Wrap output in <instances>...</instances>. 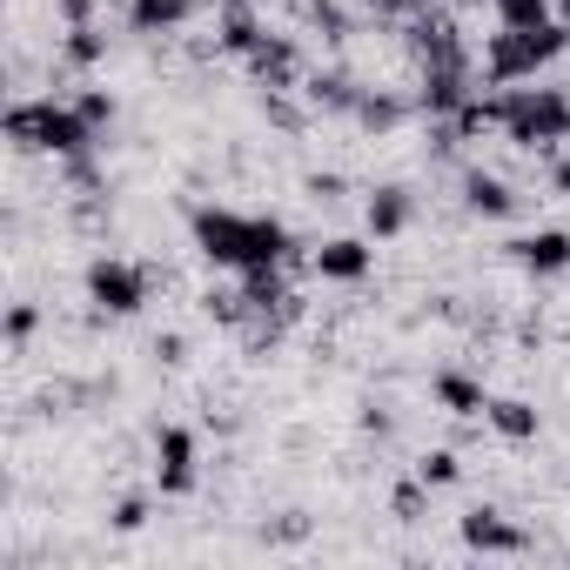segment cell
I'll return each instance as SVG.
<instances>
[{
  "instance_id": "cell-10",
  "label": "cell",
  "mask_w": 570,
  "mask_h": 570,
  "mask_svg": "<svg viewBox=\"0 0 570 570\" xmlns=\"http://www.w3.org/2000/svg\"><path fill=\"white\" fill-rule=\"evenodd\" d=\"M363 228H370L376 242H396V235H410V228H416V195H410L403 181H383V188H370V202H363Z\"/></svg>"
},
{
  "instance_id": "cell-25",
  "label": "cell",
  "mask_w": 570,
  "mask_h": 570,
  "mask_svg": "<svg viewBox=\"0 0 570 570\" xmlns=\"http://www.w3.org/2000/svg\"><path fill=\"white\" fill-rule=\"evenodd\" d=\"M35 323H41V316H35V309L21 303V309L8 316V343H28V336H35Z\"/></svg>"
},
{
  "instance_id": "cell-7",
  "label": "cell",
  "mask_w": 570,
  "mask_h": 570,
  "mask_svg": "<svg viewBox=\"0 0 570 570\" xmlns=\"http://www.w3.org/2000/svg\"><path fill=\"white\" fill-rule=\"evenodd\" d=\"M155 476H161V497H188L202 483V443H195V430L168 423L155 436Z\"/></svg>"
},
{
  "instance_id": "cell-4",
  "label": "cell",
  "mask_w": 570,
  "mask_h": 570,
  "mask_svg": "<svg viewBox=\"0 0 570 570\" xmlns=\"http://www.w3.org/2000/svg\"><path fill=\"white\" fill-rule=\"evenodd\" d=\"M8 141L28 148V155H55V161H75V155H95V121L75 108V101H55V95H35V101H14L8 108Z\"/></svg>"
},
{
  "instance_id": "cell-30",
  "label": "cell",
  "mask_w": 570,
  "mask_h": 570,
  "mask_svg": "<svg viewBox=\"0 0 570 570\" xmlns=\"http://www.w3.org/2000/svg\"><path fill=\"white\" fill-rule=\"evenodd\" d=\"M557 21H563V28H570V0H557Z\"/></svg>"
},
{
  "instance_id": "cell-14",
  "label": "cell",
  "mask_w": 570,
  "mask_h": 570,
  "mask_svg": "<svg viewBox=\"0 0 570 570\" xmlns=\"http://www.w3.org/2000/svg\"><path fill=\"white\" fill-rule=\"evenodd\" d=\"M303 95H309V108H316V115H343V121H350V115H356V101H363V81H350L343 68H323V75H309V81H303Z\"/></svg>"
},
{
  "instance_id": "cell-15",
  "label": "cell",
  "mask_w": 570,
  "mask_h": 570,
  "mask_svg": "<svg viewBox=\"0 0 570 570\" xmlns=\"http://www.w3.org/2000/svg\"><path fill=\"white\" fill-rule=\"evenodd\" d=\"M483 423H490L503 443H537V430H543V410H537V403H523V396H490Z\"/></svg>"
},
{
  "instance_id": "cell-28",
  "label": "cell",
  "mask_w": 570,
  "mask_h": 570,
  "mask_svg": "<svg viewBox=\"0 0 570 570\" xmlns=\"http://www.w3.org/2000/svg\"><path fill=\"white\" fill-rule=\"evenodd\" d=\"M336 188H343L336 175H316V181H309V195H316V202H336Z\"/></svg>"
},
{
  "instance_id": "cell-27",
  "label": "cell",
  "mask_w": 570,
  "mask_h": 570,
  "mask_svg": "<svg viewBox=\"0 0 570 570\" xmlns=\"http://www.w3.org/2000/svg\"><path fill=\"white\" fill-rule=\"evenodd\" d=\"M155 356H161V363H181V356H188V343H181V336H161V343H155Z\"/></svg>"
},
{
  "instance_id": "cell-5",
  "label": "cell",
  "mask_w": 570,
  "mask_h": 570,
  "mask_svg": "<svg viewBox=\"0 0 570 570\" xmlns=\"http://www.w3.org/2000/svg\"><path fill=\"white\" fill-rule=\"evenodd\" d=\"M81 282H88V303H95L101 316H141V309H148V268H141V262L95 255Z\"/></svg>"
},
{
  "instance_id": "cell-23",
  "label": "cell",
  "mask_w": 570,
  "mask_h": 570,
  "mask_svg": "<svg viewBox=\"0 0 570 570\" xmlns=\"http://www.w3.org/2000/svg\"><path fill=\"white\" fill-rule=\"evenodd\" d=\"M108 523H115V530H121V537H135V530H141V523H148V497H121V503H115V510H108Z\"/></svg>"
},
{
  "instance_id": "cell-9",
  "label": "cell",
  "mask_w": 570,
  "mask_h": 570,
  "mask_svg": "<svg viewBox=\"0 0 570 570\" xmlns=\"http://www.w3.org/2000/svg\"><path fill=\"white\" fill-rule=\"evenodd\" d=\"M248 75L268 88V95H296L309 75H303V48L289 41V35H268L255 55H248Z\"/></svg>"
},
{
  "instance_id": "cell-1",
  "label": "cell",
  "mask_w": 570,
  "mask_h": 570,
  "mask_svg": "<svg viewBox=\"0 0 570 570\" xmlns=\"http://www.w3.org/2000/svg\"><path fill=\"white\" fill-rule=\"evenodd\" d=\"M188 235L202 248V262L228 268V275H248V268H282L296 248V235L282 228L275 215H242V208H195L188 215Z\"/></svg>"
},
{
  "instance_id": "cell-29",
  "label": "cell",
  "mask_w": 570,
  "mask_h": 570,
  "mask_svg": "<svg viewBox=\"0 0 570 570\" xmlns=\"http://www.w3.org/2000/svg\"><path fill=\"white\" fill-rule=\"evenodd\" d=\"M228 8H255V0H215V14H228Z\"/></svg>"
},
{
  "instance_id": "cell-22",
  "label": "cell",
  "mask_w": 570,
  "mask_h": 570,
  "mask_svg": "<svg viewBox=\"0 0 570 570\" xmlns=\"http://www.w3.org/2000/svg\"><path fill=\"white\" fill-rule=\"evenodd\" d=\"M75 108H81V115L95 121V135H101V128L115 121V95H108V88H88V95H75Z\"/></svg>"
},
{
  "instance_id": "cell-16",
  "label": "cell",
  "mask_w": 570,
  "mask_h": 570,
  "mask_svg": "<svg viewBox=\"0 0 570 570\" xmlns=\"http://www.w3.org/2000/svg\"><path fill=\"white\" fill-rule=\"evenodd\" d=\"M222 28H215V48L222 55H235V61H248L262 41H268V21L255 14V8H228V14H215Z\"/></svg>"
},
{
  "instance_id": "cell-2",
  "label": "cell",
  "mask_w": 570,
  "mask_h": 570,
  "mask_svg": "<svg viewBox=\"0 0 570 570\" xmlns=\"http://www.w3.org/2000/svg\"><path fill=\"white\" fill-rule=\"evenodd\" d=\"M570 55V28L543 21V28H497L476 48V75L483 88H517V81H543L557 61Z\"/></svg>"
},
{
  "instance_id": "cell-12",
  "label": "cell",
  "mask_w": 570,
  "mask_h": 570,
  "mask_svg": "<svg viewBox=\"0 0 570 570\" xmlns=\"http://www.w3.org/2000/svg\"><path fill=\"white\" fill-rule=\"evenodd\" d=\"M208 0H128V28L135 35H181L202 21Z\"/></svg>"
},
{
  "instance_id": "cell-11",
  "label": "cell",
  "mask_w": 570,
  "mask_h": 570,
  "mask_svg": "<svg viewBox=\"0 0 570 570\" xmlns=\"http://www.w3.org/2000/svg\"><path fill=\"white\" fill-rule=\"evenodd\" d=\"M510 255H517V268H530L537 282L570 275V235H563V228H530V235L510 242Z\"/></svg>"
},
{
  "instance_id": "cell-17",
  "label": "cell",
  "mask_w": 570,
  "mask_h": 570,
  "mask_svg": "<svg viewBox=\"0 0 570 570\" xmlns=\"http://www.w3.org/2000/svg\"><path fill=\"white\" fill-rule=\"evenodd\" d=\"M430 396H436L450 416H483V410H490V390H483L476 376H463V370H436V376H430Z\"/></svg>"
},
{
  "instance_id": "cell-31",
  "label": "cell",
  "mask_w": 570,
  "mask_h": 570,
  "mask_svg": "<svg viewBox=\"0 0 570 570\" xmlns=\"http://www.w3.org/2000/svg\"><path fill=\"white\" fill-rule=\"evenodd\" d=\"M416 8H443V0H410V14H416Z\"/></svg>"
},
{
  "instance_id": "cell-3",
  "label": "cell",
  "mask_w": 570,
  "mask_h": 570,
  "mask_svg": "<svg viewBox=\"0 0 570 570\" xmlns=\"http://www.w3.org/2000/svg\"><path fill=\"white\" fill-rule=\"evenodd\" d=\"M497 135L510 148H563L570 141V88L557 81H517V88H497Z\"/></svg>"
},
{
  "instance_id": "cell-6",
  "label": "cell",
  "mask_w": 570,
  "mask_h": 570,
  "mask_svg": "<svg viewBox=\"0 0 570 570\" xmlns=\"http://www.w3.org/2000/svg\"><path fill=\"white\" fill-rule=\"evenodd\" d=\"M456 537H463V550H476V557H530V550H537L530 530H523L510 510H497V503H470V510L456 517Z\"/></svg>"
},
{
  "instance_id": "cell-24",
  "label": "cell",
  "mask_w": 570,
  "mask_h": 570,
  "mask_svg": "<svg viewBox=\"0 0 570 570\" xmlns=\"http://www.w3.org/2000/svg\"><path fill=\"white\" fill-rule=\"evenodd\" d=\"M55 14H61L68 28H95V21H101V0H55Z\"/></svg>"
},
{
  "instance_id": "cell-18",
  "label": "cell",
  "mask_w": 570,
  "mask_h": 570,
  "mask_svg": "<svg viewBox=\"0 0 570 570\" xmlns=\"http://www.w3.org/2000/svg\"><path fill=\"white\" fill-rule=\"evenodd\" d=\"M416 115V101H403V95H383V88H363V101H356V128H370V135H396L403 121Z\"/></svg>"
},
{
  "instance_id": "cell-13",
  "label": "cell",
  "mask_w": 570,
  "mask_h": 570,
  "mask_svg": "<svg viewBox=\"0 0 570 570\" xmlns=\"http://www.w3.org/2000/svg\"><path fill=\"white\" fill-rule=\"evenodd\" d=\"M463 208L483 215V222H510L517 215V188L490 168H463Z\"/></svg>"
},
{
  "instance_id": "cell-8",
  "label": "cell",
  "mask_w": 570,
  "mask_h": 570,
  "mask_svg": "<svg viewBox=\"0 0 570 570\" xmlns=\"http://www.w3.org/2000/svg\"><path fill=\"white\" fill-rule=\"evenodd\" d=\"M309 268H316L323 282H343V289H356V282L376 275V235H330V242L309 255Z\"/></svg>"
},
{
  "instance_id": "cell-20",
  "label": "cell",
  "mask_w": 570,
  "mask_h": 570,
  "mask_svg": "<svg viewBox=\"0 0 570 570\" xmlns=\"http://www.w3.org/2000/svg\"><path fill=\"white\" fill-rule=\"evenodd\" d=\"M416 476H423L430 490H450V483L463 476V456H456V450H423V463H416Z\"/></svg>"
},
{
  "instance_id": "cell-21",
  "label": "cell",
  "mask_w": 570,
  "mask_h": 570,
  "mask_svg": "<svg viewBox=\"0 0 570 570\" xmlns=\"http://www.w3.org/2000/svg\"><path fill=\"white\" fill-rule=\"evenodd\" d=\"M390 503H396V517H403V523H423V510H430V483H423V476H410V483H396V497H390Z\"/></svg>"
},
{
  "instance_id": "cell-26",
  "label": "cell",
  "mask_w": 570,
  "mask_h": 570,
  "mask_svg": "<svg viewBox=\"0 0 570 570\" xmlns=\"http://www.w3.org/2000/svg\"><path fill=\"white\" fill-rule=\"evenodd\" d=\"M550 181H557V195H563V202H570V141H563V148H557V168H550Z\"/></svg>"
},
{
  "instance_id": "cell-19",
  "label": "cell",
  "mask_w": 570,
  "mask_h": 570,
  "mask_svg": "<svg viewBox=\"0 0 570 570\" xmlns=\"http://www.w3.org/2000/svg\"><path fill=\"white\" fill-rule=\"evenodd\" d=\"M101 55H108L101 21H95V28H68V41H61V61H68V68H95Z\"/></svg>"
}]
</instances>
